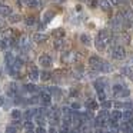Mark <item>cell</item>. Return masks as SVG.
Masks as SVG:
<instances>
[{
  "instance_id": "4",
  "label": "cell",
  "mask_w": 133,
  "mask_h": 133,
  "mask_svg": "<svg viewBox=\"0 0 133 133\" xmlns=\"http://www.w3.org/2000/svg\"><path fill=\"white\" fill-rule=\"evenodd\" d=\"M89 64H90L92 69L99 70V69H100V66H102V59L99 57V56H92V57L89 59Z\"/></svg>"
},
{
  "instance_id": "20",
  "label": "cell",
  "mask_w": 133,
  "mask_h": 133,
  "mask_svg": "<svg viewBox=\"0 0 133 133\" xmlns=\"http://www.w3.org/2000/svg\"><path fill=\"white\" fill-rule=\"evenodd\" d=\"M20 15H10V19H9V22L10 23H17V22H20Z\"/></svg>"
},
{
  "instance_id": "16",
  "label": "cell",
  "mask_w": 133,
  "mask_h": 133,
  "mask_svg": "<svg viewBox=\"0 0 133 133\" xmlns=\"http://www.w3.org/2000/svg\"><path fill=\"white\" fill-rule=\"evenodd\" d=\"M20 44H22V47H29V46H30L29 37H27V36H22V39H20Z\"/></svg>"
},
{
  "instance_id": "42",
  "label": "cell",
  "mask_w": 133,
  "mask_h": 133,
  "mask_svg": "<svg viewBox=\"0 0 133 133\" xmlns=\"http://www.w3.org/2000/svg\"><path fill=\"white\" fill-rule=\"evenodd\" d=\"M36 130H37V132H44L43 127H36Z\"/></svg>"
},
{
  "instance_id": "25",
  "label": "cell",
  "mask_w": 133,
  "mask_h": 133,
  "mask_svg": "<svg viewBox=\"0 0 133 133\" xmlns=\"http://www.w3.org/2000/svg\"><path fill=\"white\" fill-rule=\"evenodd\" d=\"M97 97H99V100H104V99H106L103 90H97Z\"/></svg>"
},
{
  "instance_id": "33",
  "label": "cell",
  "mask_w": 133,
  "mask_h": 133,
  "mask_svg": "<svg viewBox=\"0 0 133 133\" xmlns=\"http://www.w3.org/2000/svg\"><path fill=\"white\" fill-rule=\"evenodd\" d=\"M62 113H63V115L66 116V115H70L72 112H70V109H69V107H63V109H62Z\"/></svg>"
},
{
  "instance_id": "21",
  "label": "cell",
  "mask_w": 133,
  "mask_h": 133,
  "mask_svg": "<svg viewBox=\"0 0 133 133\" xmlns=\"http://www.w3.org/2000/svg\"><path fill=\"white\" fill-rule=\"evenodd\" d=\"M80 42H82V43H84L86 46H89V44H90V37L87 35H82L80 36Z\"/></svg>"
},
{
  "instance_id": "12",
  "label": "cell",
  "mask_w": 133,
  "mask_h": 133,
  "mask_svg": "<svg viewBox=\"0 0 133 133\" xmlns=\"http://www.w3.org/2000/svg\"><path fill=\"white\" fill-rule=\"evenodd\" d=\"M86 107H87L89 110H96V109L99 107V104L96 103L95 100H87V102H86Z\"/></svg>"
},
{
  "instance_id": "38",
  "label": "cell",
  "mask_w": 133,
  "mask_h": 133,
  "mask_svg": "<svg viewBox=\"0 0 133 133\" xmlns=\"http://www.w3.org/2000/svg\"><path fill=\"white\" fill-rule=\"evenodd\" d=\"M6 130H7V132H16V127H15V126H13V127L10 126V127H7Z\"/></svg>"
},
{
  "instance_id": "44",
  "label": "cell",
  "mask_w": 133,
  "mask_h": 133,
  "mask_svg": "<svg viewBox=\"0 0 133 133\" xmlns=\"http://www.w3.org/2000/svg\"><path fill=\"white\" fill-rule=\"evenodd\" d=\"M129 66H133V59H132V60L129 62Z\"/></svg>"
},
{
  "instance_id": "26",
  "label": "cell",
  "mask_w": 133,
  "mask_h": 133,
  "mask_svg": "<svg viewBox=\"0 0 133 133\" xmlns=\"http://www.w3.org/2000/svg\"><path fill=\"white\" fill-rule=\"evenodd\" d=\"M26 90H27V92H36L37 89H36L35 84H27V86H26Z\"/></svg>"
},
{
  "instance_id": "10",
  "label": "cell",
  "mask_w": 133,
  "mask_h": 133,
  "mask_svg": "<svg viewBox=\"0 0 133 133\" xmlns=\"http://www.w3.org/2000/svg\"><path fill=\"white\" fill-rule=\"evenodd\" d=\"M0 15L2 16H10L12 15V7L6 4H0Z\"/></svg>"
},
{
  "instance_id": "41",
  "label": "cell",
  "mask_w": 133,
  "mask_h": 133,
  "mask_svg": "<svg viewBox=\"0 0 133 133\" xmlns=\"http://www.w3.org/2000/svg\"><path fill=\"white\" fill-rule=\"evenodd\" d=\"M115 106H116V107H123V104H122V103H117V102H116Z\"/></svg>"
},
{
  "instance_id": "36",
  "label": "cell",
  "mask_w": 133,
  "mask_h": 133,
  "mask_svg": "<svg viewBox=\"0 0 133 133\" xmlns=\"http://www.w3.org/2000/svg\"><path fill=\"white\" fill-rule=\"evenodd\" d=\"M40 100V97H32L29 100V103H32V104H35V103H37V102Z\"/></svg>"
},
{
  "instance_id": "19",
  "label": "cell",
  "mask_w": 133,
  "mask_h": 133,
  "mask_svg": "<svg viewBox=\"0 0 133 133\" xmlns=\"http://www.w3.org/2000/svg\"><path fill=\"white\" fill-rule=\"evenodd\" d=\"M116 96H117V97H127V96H129V90L123 87L119 93H116Z\"/></svg>"
},
{
  "instance_id": "35",
  "label": "cell",
  "mask_w": 133,
  "mask_h": 133,
  "mask_svg": "<svg viewBox=\"0 0 133 133\" xmlns=\"http://www.w3.org/2000/svg\"><path fill=\"white\" fill-rule=\"evenodd\" d=\"M122 89H123V87H122L120 84H116V86L113 87V90H115V93H119V92H120Z\"/></svg>"
},
{
  "instance_id": "9",
  "label": "cell",
  "mask_w": 133,
  "mask_h": 133,
  "mask_svg": "<svg viewBox=\"0 0 133 133\" xmlns=\"http://www.w3.org/2000/svg\"><path fill=\"white\" fill-rule=\"evenodd\" d=\"M117 39L122 42V43H124V44H129V43H130V36H129V33H126V32L119 33Z\"/></svg>"
},
{
  "instance_id": "27",
  "label": "cell",
  "mask_w": 133,
  "mask_h": 133,
  "mask_svg": "<svg viewBox=\"0 0 133 133\" xmlns=\"http://www.w3.org/2000/svg\"><path fill=\"white\" fill-rule=\"evenodd\" d=\"M53 16H55V13H53V12H47L46 15H44V22L50 20V17H53Z\"/></svg>"
},
{
  "instance_id": "45",
  "label": "cell",
  "mask_w": 133,
  "mask_h": 133,
  "mask_svg": "<svg viewBox=\"0 0 133 133\" xmlns=\"http://www.w3.org/2000/svg\"><path fill=\"white\" fill-rule=\"evenodd\" d=\"M132 3H133V0H132Z\"/></svg>"
},
{
  "instance_id": "31",
  "label": "cell",
  "mask_w": 133,
  "mask_h": 133,
  "mask_svg": "<svg viewBox=\"0 0 133 133\" xmlns=\"http://www.w3.org/2000/svg\"><path fill=\"white\" fill-rule=\"evenodd\" d=\"M122 116H123L124 119H130V117H132V110H127V112H124Z\"/></svg>"
},
{
  "instance_id": "15",
  "label": "cell",
  "mask_w": 133,
  "mask_h": 133,
  "mask_svg": "<svg viewBox=\"0 0 133 133\" xmlns=\"http://www.w3.org/2000/svg\"><path fill=\"white\" fill-rule=\"evenodd\" d=\"M99 4H100V7L103 10H110V2L109 0H100V3Z\"/></svg>"
},
{
  "instance_id": "34",
  "label": "cell",
  "mask_w": 133,
  "mask_h": 133,
  "mask_svg": "<svg viewBox=\"0 0 133 133\" xmlns=\"http://www.w3.org/2000/svg\"><path fill=\"white\" fill-rule=\"evenodd\" d=\"M89 6L92 7V9H95V7L97 6V2H96V0H90V2H89Z\"/></svg>"
},
{
  "instance_id": "23",
  "label": "cell",
  "mask_w": 133,
  "mask_h": 133,
  "mask_svg": "<svg viewBox=\"0 0 133 133\" xmlns=\"http://www.w3.org/2000/svg\"><path fill=\"white\" fill-rule=\"evenodd\" d=\"M35 17H33V16H30V17H27L26 19V24L27 26H33V24H35Z\"/></svg>"
},
{
  "instance_id": "29",
  "label": "cell",
  "mask_w": 133,
  "mask_h": 133,
  "mask_svg": "<svg viewBox=\"0 0 133 133\" xmlns=\"http://www.w3.org/2000/svg\"><path fill=\"white\" fill-rule=\"evenodd\" d=\"M102 107H103V109H110V107H112V103H110V102H104V100H103Z\"/></svg>"
},
{
  "instance_id": "1",
  "label": "cell",
  "mask_w": 133,
  "mask_h": 133,
  "mask_svg": "<svg viewBox=\"0 0 133 133\" xmlns=\"http://www.w3.org/2000/svg\"><path fill=\"white\" fill-rule=\"evenodd\" d=\"M80 60V55L76 52H67V53H63L62 55V62L63 63H76V62Z\"/></svg>"
},
{
  "instance_id": "22",
  "label": "cell",
  "mask_w": 133,
  "mask_h": 133,
  "mask_svg": "<svg viewBox=\"0 0 133 133\" xmlns=\"http://www.w3.org/2000/svg\"><path fill=\"white\" fill-rule=\"evenodd\" d=\"M103 86H104V82H103V80H96V82H95L96 90H103Z\"/></svg>"
},
{
  "instance_id": "14",
  "label": "cell",
  "mask_w": 133,
  "mask_h": 133,
  "mask_svg": "<svg viewBox=\"0 0 133 133\" xmlns=\"http://www.w3.org/2000/svg\"><path fill=\"white\" fill-rule=\"evenodd\" d=\"M4 60H6V63L9 64V66H12L13 62H15V56H13L12 53H6V57H4Z\"/></svg>"
},
{
  "instance_id": "39",
  "label": "cell",
  "mask_w": 133,
  "mask_h": 133,
  "mask_svg": "<svg viewBox=\"0 0 133 133\" xmlns=\"http://www.w3.org/2000/svg\"><path fill=\"white\" fill-rule=\"evenodd\" d=\"M109 2L112 4H115V6H117V4H119V0H109Z\"/></svg>"
},
{
  "instance_id": "17",
  "label": "cell",
  "mask_w": 133,
  "mask_h": 133,
  "mask_svg": "<svg viewBox=\"0 0 133 133\" xmlns=\"http://www.w3.org/2000/svg\"><path fill=\"white\" fill-rule=\"evenodd\" d=\"M63 47H64V40H62V39H57V40L55 42V49L62 50Z\"/></svg>"
},
{
  "instance_id": "46",
  "label": "cell",
  "mask_w": 133,
  "mask_h": 133,
  "mask_svg": "<svg viewBox=\"0 0 133 133\" xmlns=\"http://www.w3.org/2000/svg\"><path fill=\"white\" fill-rule=\"evenodd\" d=\"M80 2H82V0H80Z\"/></svg>"
},
{
  "instance_id": "32",
  "label": "cell",
  "mask_w": 133,
  "mask_h": 133,
  "mask_svg": "<svg viewBox=\"0 0 133 133\" xmlns=\"http://www.w3.org/2000/svg\"><path fill=\"white\" fill-rule=\"evenodd\" d=\"M24 130H33V124L30 123V122H27V123L24 124Z\"/></svg>"
},
{
  "instance_id": "3",
  "label": "cell",
  "mask_w": 133,
  "mask_h": 133,
  "mask_svg": "<svg viewBox=\"0 0 133 133\" xmlns=\"http://www.w3.org/2000/svg\"><path fill=\"white\" fill-rule=\"evenodd\" d=\"M97 39H100L102 42H104V43H110V40H112V33L109 32V30H100L97 35Z\"/></svg>"
},
{
  "instance_id": "13",
  "label": "cell",
  "mask_w": 133,
  "mask_h": 133,
  "mask_svg": "<svg viewBox=\"0 0 133 133\" xmlns=\"http://www.w3.org/2000/svg\"><path fill=\"white\" fill-rule=\"evenodd\" d=\"M95 44H96V47H97V50H100V52H103V50L106 49V43H104V42H102L100 39H96Z\"/></svg>"
},
{
  "instance_id": "37",
  "label": "cell",
  "mask_w": 133,
  "mask_h": 133,
  "mask_svg": "<svg viewBox=\"0 0 133 133\" xmlns=\"http://www.w3.org/2000/svg\"><path fill=\"white\" fill-rule=\"evenodd\" d=\"M72 109H80V104L79 103H72Z\"/></svg>"
},
{
  "instance_id": "2",
  "label": "cell",
  "mask_w": 133,
  "mask_h": 133,
  "mask_svg": "<svg viewBox=\"0 0 133 133\" xmlns=\"http://www.w3.org/2000/svg\"><path fill=\"white\" fill-rule=\"evenodd\" d=\"M112 52H113V57L117 59V60H122V59L126 57V50H124L122 46H115Z\"/></svg>"
},
{
  "instance_id": "40",
  "label": "cell",
  "mask_w": 133,
  "mask_h": 133,
  "mask_svg": "<svg viewBox=\"0 0 133 133\" xmlns=\"http://www.w3.org/2000/svg\"><path fill=\"white\" fill-rule=\"evenodd\" d=\"M127 123H129L130 126H133V119H132V117H130V119H127Z\"/></svg>"
},
{
  "instance_id": "8",
  "label": "cell",
  "mask_w": 133,
  "mask_h": 133,
  "mask_svg": "<svg viewBox=\"0 0 133 133\" xmlns=\"http://www.w3.org/2000/svg\"><path fill=\"white\" fill-rule=\"evenodd\" d=\"M32 39H33L35 43H42V42L47 40V36L43 35V33H35V35L32 36Z\"/></svg>"
},
{
  "instance_id": "43",
  "label": "cell",
  "mask_w": 133,
  "mask_h": 133,
  "mask_svg": "<svg viewBox=\"0 0 133 133\" xmlns=\"http://www.w3.org/2000/svg\"><path fill=\"white\" fill-rule=\"evenodd\" d=\"M3 102H4V99H3V97H0V106H3Z\"/></svg>"
},
{
  "instance_id": "6",
  "label": "cell",
  "mask_w": 133,
  "mask_h": 133,
  "mask_svg": "<svg viewBox=\"0 0 133 133\" xmlns=\"http://www.w3.org/2000/svg\"><path fill=\"white\" fill-rule=\"evenodd\" d=\"M30 73H29V79L32 82H36L39 79V75H40V73H39V70H37V67L36 66H30Z\"/></svg>"
},
{
  "instance_id": "24",
  "label": "cell",
  "mask_w": 133,
  "mask_h": 133,
  "mask_svg": "<svg viewBox=\"0 0 133 133\" xmlns=\"http://www.w3.org/2000/svg\"><path fill=\"white\" fill-rule=\"evenodd\" d=\"M120 117H122V113L120 112H113L112 113V119H115V120H119Z\"/></svg>"
},
{
  "instance_id": "30",
  "label": "cell",
  "mask_w": 133,
  "mask_h": 133,
  "mask_svg": "<svg viewBox=\"0 0 133 133\" xmlns=\"http://www.w3.org/2000/svg\"><path fill=\"white\" fill-rule=\"evenodd\" d=\"M12 117H13V119L20 117V112H19V110H12Z\"/></svg>"
},
{
  "instance_id": "7",
  "label": "cell",
  "mask_w": 133,
  "mask_h": 133,
  "mask_svg": "<svg viewBox=\"0 0 133 133\" xmlns=\"http://www.w3.org/2000/svg\"><path fill=\"white\" fill-rule=\"evenodd\" d=\"M39 97H40V102L43 104H49L50 100H52V95H50L49 92H42Z\"/></svg>"
},
{
  "instance_id": "5",
  "label": "cell",
  "mask_w": 133,
  "mask_h": 133,
  "mask_svg": "<svg viewBox=\"0 0 133 133\" xmlns=\"http://www.w3.org/2000/svg\"><path fill=\"white\" fill-rule=\"evenodd\" d=\"M39 63L43 67H50L52 66V57H50L49 55H43V56L39 57Z\"/></svg>"
},
{
  "instance_id": "11",
  "label": "cell",
  "mask_w": 133,
  "mask_h": 133,
  "mask_svg": "<svg viewBox=\"0 0 133 133\" xmlns=\"http://www.w3.org/2000/svg\"><path fill=\"white\" fill-rule=\"evenodd\" d=\"M100 70H102L103 73H112V72H113V66H112L110 63H104V62H102Z\"/></svg>"
},
{
  "instance_id": "18",
  "label": "cell",
  "mask_w": 133,
  "mask_h": 133,
  "mask_svg": "<svg viewBox=\"0 0 133 133\" xmlns=\"http://www.w3.org/2000/svg\"><path fill=\"white\" fill-rule=\"evenodd\" d=\"M53 35L57 39H62V37H64V30L63 29H56L55 32H53Z\"/></svg>"
},
{
  "instance_id": "28",
  "label": "cell",
  "mask_w": 133,
  "mask_h": 133,
  "mask_svg": "<svg viewBox=\"0 0 133 133\" xmlns=\"http://www.w3.org/2000/svg\"><path fill=\"white\" fill-rule=\"evenodd\" d=\"M42 79H43V80H49V79H50V73L49 72H42Z\"/></svg>"
}]
</instances>
